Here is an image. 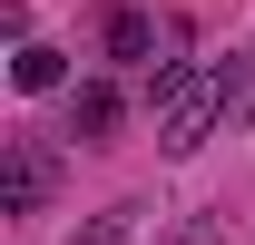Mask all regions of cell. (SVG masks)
<instances>
[{
    "label": "cell",
    "mask_w": 255,
    "mask_h": 245,
    "mask_svg": "<svg viewBox=\"0 0 255 245\" xmlns=\"http://www.w3.org/2000/svg\"><path fill=\"white\" fill-rule=\"evenodd\" d=\"M206 127H226V79L216 69H167L157 79V147L187 157V147H206Z\"/></svg>",
    "instance_id": "1"
},
{
    "label": "cell",
    "mask_w": 255,
    "mask_h": 245,
    "mask_svg": "<svg viewBox=\"0 0 255 245\" xmlns=\"http://www.w3.org/2000/svg\"><path fill=\"white\" fill-rule=\"evenodd\" d=\"M49 147L39 137H10V216H39V196H49Z\"/></svg>",
    "instance_id": "2"
},
{
    "label": "cell",
    "mask_w": 255,
    "mask_h": 245,
    "mask_svg": "<svg viewBox=\"0 0 255 245\" xmlns=\"http://www.w3.org/2000/svg\"><path fill=\"white\" fill-rule=\"evenodd\" d=\"M108 127H118V89L89 79V89L69 98V137H79V147H108Z\"/></svg>",
    "instance_id": "3"
},
{
    "label": "cell",
    "mask_w": 255,
    "mask_h": 245,
    "mask_svg": "<svg viewBox=\"0 0 255 245\" xmlns=\"http://www.w3.org/2000/svg\"><path fill=\"white\" fill-rule=\"evenodd\" d=\"M108 59H118V69H147V59H157V20H147V10H108Z\"/></svg>",
    "instance_id": "4"
},
{
    "label": "cell",
    "mask_w": 255,
    "mask_h": 245,
    "mask_svg": "<svg viewBox=\"0 0 255 245\" xmlns=\"http://www.w3.org/2000/svg\"><path fill=\"white\" fill-rule=\"evenodd\" d=\"M59 79H69V59H59V49H39V39H20V59H10V89H20V98H49Z\"/></svg>",
    "instance_id": "5"
},
{
    "label": "cell",
    "mask_w": 255,
    "mask_h": 245,
    "mask_svg": "<svg viewBox=\"0 0 255 245\" xmlns=\"http://www.w3.org/2000/svg\"><path fill=\"white\" fill-rule=\"evenodd\" d=\"M216 79H226V127H246V118H255V39L216 69Z\"/></svg>",
    "instance_id": "6"
},
{
    "label": "cell",
    "mask_w": 255,
    "mask_h": 245,
    "mask_svg": "<svg viewBox=\"0 0 255 245\" xmlns=\"http://www.w3.org/2000/svg\"><path fill=\"white\" fill-rule=\"evenodd\" d=\"M69 245H137V206H108V216H89Z\"/></svg>",
    "instance_id": "7"
}]
</instances>
